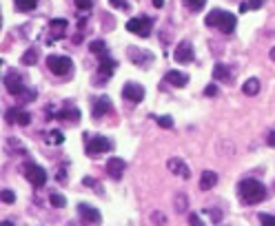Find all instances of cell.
Instances as JSON below:
<instances>
[{
  "label": "cell",
  "instance_id": "1",
  "mask_svg": "<svg viewBox=\"0 0 275 226\" xmlns=\"http://www.w3.org/2000/svg\"><path fill=\"white\" fill-rule=\"evenodd\" d=\"M238 195L240 200H242V204H258V202L266 200V186L262 184V182H258V180H242L238 184Z\"/></svg>",
  "mask_w": 275,
  "mask_h": 226
},
{
  "label": "cell",
  "instance_id": "2",
  "mask_svg": "<svg viewBox=\"0 0 275 226\" xmlns=\"http://www.w3.org/2000/svg\"><path fill=\"white\" fill-rule=\"evenodd\" d=\"M204 22H207V27H218L222 33H231L235 29V16L228 14V11H222V9L209 11V16Z\"/></svg>",
  "mask_w": 275,
  "mask_h": 226
},
{
  "label": "cell",
  "instance_id": "3",
  "mask_svg": "<svg viewBox=\"0 0 275 226\" xmlns=\"http://www.w3.org/2000/svg\"><path fill=\"white\" fill-rule=\"evenodd\" d=\"M47 67L56 75H71L73 74V60L67 56H47Z\"/></svg>",
  "mask_w": 275,
  "mask_h": 226
},
{
  "label": "cell",
  "instance_id": "4",
  "mask_svg": "<svg viewBox=\"0 0 275 226\" xmlns=\"http://www.w3.org/2000/svg\"><path fill=\"white\" fill-rule=\"evenodd\" d=\"M22 173H25V178L29 180L36 189L45 186V182H47V171H45L40 164H36V162H27L25 166H22Z\"/></svg>",
  "mask_w": 275,
  "mask_h": 226
},
{
  "label": "cell",
  "instance_id": "5",
  "mask_svg": "<svg viewBox=\"0 0 275 226\" xmlns=\"http://www.w3.org/2000/svg\"><path fill=\"white\" fill-rule=\"evenodd\" d=\"M151 27H153V20H151L149 16H140V18H133V20L127 22V31L138 33L140 38H149Z\"/></svg>",
  "mask_w": 275,
  "mask_h": 226
},
{
  "label": "cell",
  "instance_id": "6",
  "mask_svg": "<svg viewBox=\"0 0 275 226\" xmlns=\"http://www.w3.org/2000/svg\"><path fill=\"white\" fill-rule=\"evenodd\" d=\"M109 151H113V142H111L109 137H102V136L89 137V142H87L89 155H100V153H109Z\"/></svg>",
  "mask_w": 275,
  "mask_h": 226
},
{
  "label": "cell",
  "instance_id": "7",
  "mask_svg": "<svg viewBox=\"0 0 275 226\" xmlns=\"http://www.w3.org/2000/svg\"><path fill=\"white\" fill-rule=\"evenodd\" d=\"M5 87H7V91H9L11 95H16V98H20L27 91V87L22 84V78L18 71H11V74L5 75Z\"/></svg>",
  "mask_w": 275,
  "mask_h": 226
},
{
  "label": "cell",
  "instance_id": "8",
  "mask_svg": "<svg viewBox=\"0 0 275 226\" xmlns=\"http://www.w3.org/2000/svg\"><path fill=\"white\" fill-rule=\"evenodd\" d=\"M122 95H125L129 102H142L145 100V87L142 84H138V82H127L125 87H122Z\"/></svg>",
  "mask_w": 275,
  "mask_h": 226
},
{
  "label": "cell",
  "instance_id": "9",
  "mask_svg": "<svg viewBox=\"0 0 275 226\" xmlns=\"http://www.w3.org/2000/svg\"><path fill=\"white\" fill-rule=\"evenodd\" d=\"M78 213H80V217H82L87 224H91V226H98L100 222H102L100 211L94 209V206H89V204H78Z\"/></svg>",
  "mask_w": 275,
  "mask_h": 226
},
{
  "label": "cell",
  "instance_id": "10",
  "mask_svg": "<svg viewBox=\"0 0 275 226\" xmlns=\"http://www.w3.org/2000/svg\"><path fill=\"white\" fill-rule=\"evenodd\" d=\"M173 58H176L178 62H182V64L191 62L193 60V45L189 40H182L180 45L176 47V51H173Z\"/></svg>",
  "mask_w": 275,
  "mask_h": 226
},
{
  "label": "cell",
  "instance_id": "11",
  "mask_svg": "<svg viewBox=\"0 0 275 226\" xmlns=\"http://www.w3.org/2000/svg\"><path fill=\"white\" fill-rule=\"evenodd\" d=\"M111 106H113V105H111V100L107 98V95H102V98H98V100L94 102V111H91V116H94L96 120H100V118H104L107 113H109Z\"/></svg>",
  "mask_w": 275,
  "mask_h": 226
},
{
  "label": "cell",
  "instance_id": "12",
  "mask_svg": "<svg viewBox=\"0 0 275 226\" xmlns=\"http://www.w3.org/2000/svg\"><path fill=\"white\" fill-rule=\"evenodd\" d=\"M166 166H169V171H171V173L180 175V178H184V180H189V178H191V168H189L187 164L182 162L180 158H171V160H169V164H166Z\"/></svg>",
  "mask_w": 275,
  "mask_h": 226
},
{
  "label": "cell",
  "instance_id": "13",
  "mask_svg": "<svg viewBox=\"0 0 275 226\" xmlns=\"http://www.w3.org/2000/svg\"><path fill=\"white\" fill-rule=\"evenodd\" d=\"M7 122H14V124L27 126L29 122H32V116H29L25 109H11L9 113H7Z\"/></svg>",
  "mask_w": 275,
  "mask_h": 226
},
{
  "label": "cell",
  "instance_id": "14",
  "mask_svg": "<svg viewBox=\"0 0 275 226\" xmlns=\"http://www.w3.org/2000/svg\"><path fill=\"white\" fill-rule=\"evenodd\" d=\"M125 168H127V162L120 158H111L109 162H107V173L113 180H120V175L125 173Z\"/></svg>",
  "mask_w": 275,
  "mask_h": 226
},
{
  "label": "cell",
  "instance_id": "15",
  "mask_svg": "<svg viewBox=\"0 0 275 226\" xmlns=\"http://www.w3.org/2000/svg\"><path fill=\"white\" fill-rule=\"evenodd\" d=\"M164 80L169 84H173V87H187V84H189V75L184 74V71H176V69L166 71Z\"/></svg>",
  "mask_w": 275,
  "mask_h": 226
},
{
  "label": "cell",
  "instance_id": "16",
  "mask_svg": "<svg viewBox=\"0 0 275 226\" xmlns=\"http://www.w3.org/2000/svg\"><path fill=\"white\" fill-rule=\"evenodd\" d=\"M115 67H118V62H115V60H111L109 56H102V53H100V69H98V74H102L104 78H111V74L115 71Z\"/></svg>",
  "mask_w": 275,
  "mask_h": 226
},
{
  "label": "cell",
  "instance_id": "17",
  "mask_svg": "<svg viewBox=\"0 0 275 226\" xmlns=\"http://www.w3.org/2000/svg\"><path fill=\"white\" fill-rule=\"evenodd\" d=\"M215 184H218V173H215V171H204L202 178H200V189L209 191V189H213Z\"/></svg>",
  "mask_w": 275,
  "mask_h": 226
},
{
  "label": "cell",
  "instance_id": "18",
  "mask_svg": "<svg viewBox=\"0 0 275 226\" xmlns=\"http://www.w3.org/2000/svg\"><path fill=\"white\" fill-rule=\"evenodd\" d=\"M213 78L222 80V82H231V71H228L226 64H222V62L215 64V67H213Z\"/></svg>",
  "mask_w": 275,
  "mask_h": 226
},
{
  "label": "cell",
  "instance_id": "19",
  "mask_svg": "<svg viewBox=\"0 0 275 226\" xmlns=\"http://www.w3.org/2000/svg\"><path fill=\"white\" fill-rule=\"evenodd\" d=\"M131 60H133L135 64H140V67H146V64H151V60H153V56H151L149 51H135V49H131Z\"/></svg>",
  "mask_w": 275,
  "mask_h": 226
},
{
  "label": "cell",
  "instance_id": "20",
  "mask_svg": "<svg viewBox=\"0 0 275 226\" xmlns=\"http://www.w3.org/2000/svg\"><path fill=\"white\" fill-rule=\"evenodd\" d=\"M242 91H244L246 95H255V93L259 91V80H258V78H249L246 82L242 84Z\"/></svg>",
  "mask_w": 275,
  "mask_h": 226
},
{
  "label": "cell",
  "instance_id": "21",
  "mask_svg": "<svg viewBox=\"0 0 275 226\" xmlns=\"http://www.w3.org/2000/svg\"><path fill=\"white\" fill-rule=\"evenodd\" d=\"M80 118V111L78 109H67V111H60L58 113V120H71V122H76Z\"/></svg>",
  "mask_w": 275,
  "mask_h": 226
},
{
  "label": "cell",
  "instance_id": "22",
  "mask_svg": "<svg viewBox=\"0 0 275 226\" xmlns=\"http://www.w3.org/2000/svg\"><path fill=\"white\" fill-rule=\"evenodd\" d=\"M14 2H16V7L20 11H32L38 5V0H14Z\"/></svg>",
  "mask_w": 275,
  "mask_h": 226
},
{
  "label": "cell",
  "instance_id": "23",
  "mask_svg": "<svg viewBox=\"0 0 275 226\" xmlns=\"http://www.w3.org/2000/svg\"><path fill=\"white\" fill-rule=\"evenodd\" d=\"M36 60H38L36 49H27L25 56H22V64H36Z\"/></svg>",
  "mask_w": 275,
  "mask_h": 226
},
{
  "label": "cell",
  "instance_id": "24",
  "mask_svg": "<svg viewBox=\"0 0 275 226\" xmlns=\"http://www.w3.org/2000/svg\"><path fill=\"white\" fill-rule=\"evenodd\" d=\"M89 51L91 53H104L107 51V45H104L102 40H94V42H89Z\"/></svg>",
  "mask_w": 275,
  "mask_h": 226
},
{
  "label": "cell",
  "instance_id": "25",
  "mask_svg": "<svg viewBox=\"0 0 275 226\" xmlns=\"http://www.w3.org/2000/svg\"><path fill=\"white\" fill-rule=\"evenodd\" d=\"M49 200H51V204L56 206V209H63V206H67V200H65L60 193H51V197H49Z\"/></svg>",
  "mask_w": 275,
  "mask_h": 226
},
{
  "label": "cell",
  "instance_id": "26",
  "mask_svg": "<svg viewBox=\"0 0 275 226\" xmlns=\"http://www.w3.org/2000/svg\"><path fill=\"white\" fill-rule=\"evenodd\" d=\"M153 118H156V116H153ZM156 122L162 126V129H173V120H171L169 116H158Z\"/></svg>",
  "mask_w": 275,
  "mask_h": 226
},
{
  "label": "cell",
  "instance_id": "27",
  "mask_svg": "<svg viewBox=\"0 0 275 226\" xmlns=\"http://www.w3.org/2000/svg\"><path fill=\"white\" fill-rule=\"evenodd\" d=\"M259 224H262V226H275V215L262 213V215H259Z\"/></svg>",
  "mask_w": 275,
  "mask_h": 226
},
{
  "label": "cell",
  "instance_id": "28",
  "mask_svg": "<svg viewBox=\"0 0 275 226\" xmlns=\"http://www.w3.org/2000/svg\"><path fill=\"white\" fill-rule=\"evenodd\" d=\"M184 2L189 5V9H191V11H200L204 7V2H207V0H184Z\"/></svg>",
  "mask_w": 275,
  "mask_h": 226
},
{
  "label": "cell",
  "instance_id": "29",
  "mask_svg": "<svg viewBox=\"0 0 275 226\" xmlns=\"http://www.w3.org/2000/svg\"><path fill=\"white\" fill-rule=\"evenodd\" d=\"M47 140H49L51 144H63V133H60V131H51V133L47 136Z\"/></svg>",
  "mask_w": 275,
  "mask_h": 226
},
{
  "label": "cell",
  "instance_id": "30",
  "mask_svg": "<svg viewBox=\"0 0 275 226\" xmlns=\"http://www.w3.org/2000/svg\"><path fill=\"white\" fill-rule=\"evenodd\" d=\"M14 200H16V193H14V191H9V189L2 191V202H5V204H11Z\"/></svg>",
  "mask_w": 275,
  "mask_h": 226
},
{
  "label": "cell",
  "instance_id": "31",
  "mask_svg": "<svg viewBox=\"0 0 275 226\" xmlns=\"http://www.w3.org/2000/svg\"><path fill=\"white\" fill-rule=\"evenodd\" d=\"M109 2L115 9H129V2H127V0H109Z\"/></svg>",
  "mask_w": 275,
  "mask_h": 226
},
{
  "label": "cell",
  "instance_id": "32",
  "mask_svg": "<svg viewBox=\"0 0 275 226\" xmlns=\"http://www.w3.org/2000/svg\"><path fill=\"white\" fill-rule=\"evenodd\" d=\"M207 213L211 215V220H213V222H220V220H222V213H220L218 209H207Z\"/></svg>",
  "mask_w": 275,
  "mask_h": 226
},
{
  "label": "cell",
  "instance_id": "33",
  "mask_svg": "<svg viewBox=\"0 0 275 226\" xmlns=\"http://www.w3.org/2000/svg\"><path fill=\"white\" fill-rule=\"evenodd\" d=\"M215 93H218V87H215V84H209L207 89H204V95H207V98H213Z\"/></svg>",
  "mask_w": 275,
  "mask_h": 226
},
{
  "label": "cell",
  "instance_id": "34",
  "mask_svg": "<svg viewBox=\"0 0 275 226\" xmlns=\"http://www.w3.org/2000/svg\"><path fill=\"white\" fill-rule=\"evenodd\" d=\"M73 2H76L78 9H89V7H91V0H73Z\"/></svg>",
  "mask_w": 275,
  "mask_h": 226
},
{
  "label": "cell",
  "instance_id": "35",
  "mask_svg": "<svg viewBox=\"0 0 275 226\" xmlns=\"http://www.w3.org/2000/svg\"><path fill=\"white\" fill-rule=\"evenodd\" d=\"M189 222H191V226H204L202 222H200V217L195 215V213H191V215H189Z\"/></svg>",
  "mask_w": 275,
  "mask_h": 226
},
{
  "label": "cell",
  "instance_id": "36",
  "mask_svg": "<svg viewBox=\"0 0 275 226\" xmlns=\"http://www.w3.org/2000/svg\"><path fill=\"white\" fill-rule=\"evenodd\" d=\"M246 2H249L251 9H259V7L264 5V0H246Z\"/></svg>",
  "mask_w": 275,
  "mask_h": 226
},
{
  "label": "cell",
  "instance_id": "37",
  "mask_svg": "<svg viewBox=\"0 0 275 226\" xmlns=\"http://www.w3.org/2000/svg\"><path fill=\"white\" fill-rule=\"evenodd\" d=\"M58 182H60V184H65V182H67V175H65V171H63V168L58 171Z\"/></svg>",
  "mask_w": 275,
  "mask_h": 226
},
{
  "label": "cell",
  "instance_id": "38",
  "mask_svg": "<svg viewBox=\"0 0 275 226\" xmlns=\"http://www.w3.org/2000/svg\"><path fill=\"white\" fill-rule=\"evenodd\" d=\"M266 142H269V147H273V149H275V131H271V133H269V140H266Z\"/></svg>",
  "mask_w": 275,
  "mask_h": 226
},
{
  "label": "cell",
  "instance_id": "39",
  "mask_svg": "<svg viewBox=\"0 0 275 226\" xmlns=\"http://www.w3.org/2000/svg\"><path fill=\"white\" fill-rule=\"evenodd\" d=\"M153 222H160V224H162V222H164V217H162V213H153Z\"/></svg>",
  "mask_w": 275,
  "mask_h": 226
},
{
  "label": "cell",
  "instance_id": "40",
  "mask_svg": "<svg viewBox=\"0 0 275 226\" xmlns=\"http://www.w3.org/2000/svg\"><path fill=\"white\" fill-rule=\"evenodd\" d=\"M82 184H87V186H94L96 182H94V178H84V180H82Z\"/></svg>",
  "mask_w": 275,
  "mask_h": 226
},
{
  "label": "cell",
  "instance_id": "41",
  "mask_svg": "<svg viewBox=\"0 0 275 226\" xmlns=\"http://www.w3.org/2000/svg\"><path fill=\"white\" fill-rule=\"evenodd\" d=\"M153 7H156V9H160V7H164V0H153Z\"/></svg>",
  "mask_w": 275,
  "mask_h": 226
},
{
  "label": "cell",
  "instance_id": "42",
  "mask_svg": "<svg viewBox=\"0 0 275 226\" xmlns=\"http://www.w3.org/2000/svg\"><path fill=\"white\" fill-rule=\"evenodd\" d=\"M249 9H251L249 2H242V5H240V11H242V14H244V11H249Z\"/></svg>",
  "mask_w": 275,
  "mask_h": 226
},
{
  "label": "cell",
  "instance_id": "43",
  "mask_svg": "<svg viewBox=\"0 0 275 226\" xmlns=\"http://www.w3.org/2000/svg\"><path fill=\"white\" fill-rule=\"evenodd\" d=\"M271 60H275V47L271 49Z\"/></svg>",
  "mask_w": 275,
  "mask_h": 226
},
{
  "label": "cell",
  "instance_id": "44",
  "mask_svg": "<svg viewBox=\"0 0 275 226\" xmlns=\"http://www.w3.org/2000/svg\"><path fill=\"white\" fill-rule=\"evenodd\" d=\"M2 226H14V224H11V222H7V220H5V222H2Z\"/></svg>",
  "mask_w": 275,
  "mask_h": 226
}]
</instances>
